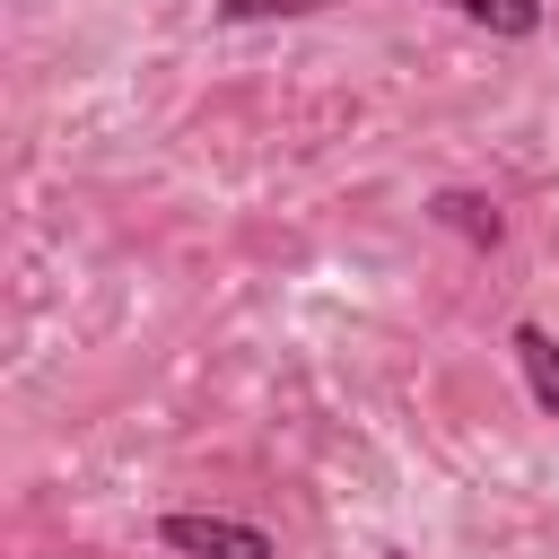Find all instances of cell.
Here are the masks:
<instances>
[{"mask_svg": "<svg viewBox=\"0 0 559 559\" xmlns=\"http://www.w3.org/2000/svg\"><path fill=\"white\" fill-rule=\"evenodd\" d=\"M157 542H166L175 559H280V542H271L262 524H245V515H201V507L157 515Z\"/></svg>", "mask_w": 559, "mask_h": 559, "instance_id": "cell-1", "label": "cell"}, {"mask_svg": "<svg viewBox=\"0 0 559 559\" xmlns=\"http://www.w3.org/2000/svg\"><path fill=\"white\" fill-rule=\"evenodd\" d=\"M507 349H515V367H524L533 411H550V419H559V332H550V323H515V332H507Z\"/></svg>", "mask_w": 559, "mask_h": 559, "instance_id": "cell-2", "label": "cell"}, {"mask_svg": "<svg viewBox=\"0 0 559 559\" xmlns=\"http://www.w3.org/2000/svg\"><path fill=\"white\" fill-rule=\"evenodd\" d=\"M428 218H437V227H454V236H463V245H480V253H489V245H507V218H498V201H489V192H437V201H428Z\"/></svg>", "mask_w": 559, "mask_h": 559, "instance_id": "cell-3", "label": "cell"}, {"mask_svg": "<svg viewBox=\"0 0 559 559\" xmlns=\"http://www.w3.org/2000/svg\"><path fill=\"white\" fill-rule=\"evenodd\" d=\"M437 9H454V17H472V26H489V35H507V44L542 35V0H437Z\"/></svg>", "mask_w": 559, "mask_h": 559, "instance_id": "cell-4", "label": "cell"}, {"mask_svg": "<svg viewBox=\"0 0 559 559\" xmlns=\"http://www.w3.org/2000/svg\"><path fill=\"white\" fill-rule=\"evenodd\" d=\"M306 9H332V0H218L227 26H253V17H306Z\"/></svg>", "mask_w": 559, "mask_h": 559, "instance_id": "cell-5", "label": "cell"}, {"mask_svg": "<svg viewBox=\"0 0 559 559\" xmlns=\"http://www.w3.org/2000/svg\"><path fill=\"white\" fill-rule=\"evenodd\" d=\"M384 559H411V550H384Z\"/></svg>", "mask_w": 559, "mask_h": 559, "instance_id": "cell-6", "label": "cell"}]
</instances>
